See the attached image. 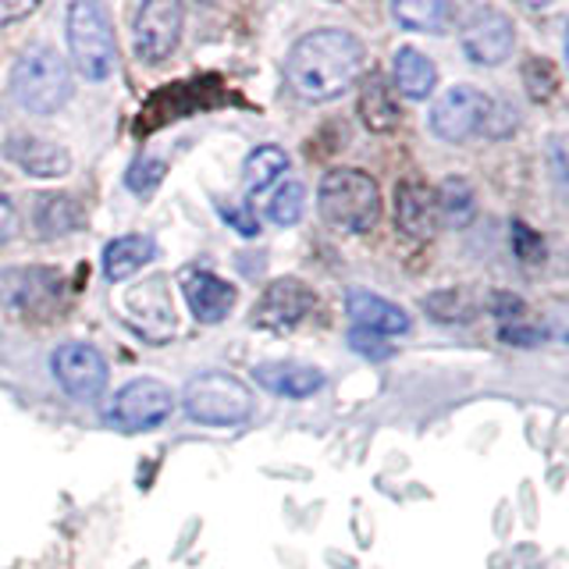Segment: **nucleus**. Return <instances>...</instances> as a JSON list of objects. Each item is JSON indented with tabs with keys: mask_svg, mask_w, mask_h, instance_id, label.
Returning a JSON list of instances; mask_svg holds the SVG:
<instances>
[{
	"mask_svg": "<svg viewBox=\"0 0 569 569\" xmlns=\"http://www.w3.org/2000/svg\"><path fill=\"white\" fill-rule=\"evenodd\" d=\"M459 47L462 53L480 64V68H498L512 58L516 47V26L506 11L498 8H477L459 29Z\"/></svg>",
	"mask_w": 569,
	"mask_h": 569,
	"instance_id": "1a4fd4ad",
	"label": "nucleus"
},
{
	"mask_svg": "<svg viewBox=\"0 0 569 569\" xmlns=\"http://www.w3.org/2000/svg\"><path fill=\"white\" fill-rule=\"evenodd\" d=\"M435 203H438V224H449V228H467L477 213V192L467 178H445L435 192Z\"/></svg>",
	"mask_w": 569,
	"mask_h": 569,
	"instance_id": "412c9836",
	"label": "nucleus"
},
{
	"mask_svg": "<svg viewBox=\"0 0 569 569\" xmlns=\"http://www.w3.org/2000/svg\"><path fill=\"white\" fill-rule=\"evenodd\" d=\"M253 381L281 399H313L320 388L328 385V373L310 363H296V360H274V363H260L253 367Z\"/></svg>",
	"mask_w": 569,
	"mask_h": 569,
	"instance_id": "ddd939ff",
	"label": "nucleus"
},
{
	"mask_svg": "<svg viewBox=\"0 0 569 569\" xmlns=\"http://www.w3.org/2000/svg\"><path fill=\"white\" fill-rule=\"evenodd\" d=\"M50 373L64 388V396L76 402H97L111 381V367H107L103 352L89 342H64L53 349Z\"/></svg>",
	"mask_w": 569,
	"mask_h": 569,
	"instance_id": "6e6552de",
	"label": "nucleus"
},
{
	"mask_svg": "<svg viewBox=\"0 0 569 569\" xmlns=\"http://www.w3.org/2000/svg\"><path fill=\"white\" fill-rule=\"evenodd\" d=\"M523 82H527V93H530V100L545 103L551 93H556L559 76H556V68H551L545 58H530V61H527V68H523Z\"/></svg>",
	"mask_w": 569,
	"mask_h": 569,
	"instance_id": "a878e982",
	"label": "nucleus"
},
{
	"mask_svg": "<svg viewBox=\"0 0 569 569\" xmlns=\"http://www.w3.org/2000/svg\"><path fill=\"white\" fill-rule=\"evenodd\" d=\"M360 118L370 132H391L399 124V103L391 97V86L385 82V76L378 71H370L363 79V89H360Z\"/></svg>",
	"mask_w": 569,
	"mask_h": 569,
	"instance_id": "aec40b11",
	"label": "nucleus"
},
{
	"mask_svg": "<svg viewBox=\"0 0 569 569\" xmlns=\"http://www.w3.org/2000/svg\"><path fill=\"white\" fill-rule=\"evenodd\" d=\"M284 171H289V153H284L281 147H257L253 153L246 157V164H242V189H246V196L267 192L274 182H281Z\"/></svg>",
	"mask_w": 569,
	"mask_h": 569,
	"instance_id": "4be33fe9",
	"label": "nucleus"
},
{
	"mask_svg": "<svg viewBox=\"0 0 569 569\" xmlns=\"http://www.w3.org/2000/svg\"><path fill=\"white\" fill-rule=\"evenodd\" d=\"M157 257V242L150 236H118L103 246V278L111 284L129 281Z\"/></svg>",
	"mask_w": 569,
	"mask_h": 569,
	"instance_id": "6ab92c4d",
	"label": "nucleus"
},
{
	"mask_svg": "<svg viewBox=\"0 0 569 569\" xmlns=\"http://www.w3.org/2000/svg\"><path fill=\"white\" fill-rule=\"evenodd\" d=\"M4 157L32 178H61L71 171V153L61 142H50L40 136H11L4 142Z\"/></svg>",
	"mask_w": 569,
	"mask_h": 569,
	"instance_id": "2eb2a0df",
	"label": "nucleus"
},
{
	"mask_svg": "<svg viewBox=\"0 0 569 569\" xmlns=\"http://www.w3.org/2000/svg\"><path fill=\"white\" fill-rule=\"evenodd\" d=\"M495 100L477 86H449L431 107V132L445 142H467L477 132H488Z\"/></svg>",
	"mask_w": 569,
	"mask_h": 569,
	"instance_id": "0eeeda50",
	"label": "nucleus"
},
{
	"mask_svg": "<svg viewBox=\"0 0 569 569\" xmlns=\"http://www.w3.org/2000/svg\"><path fill=\"white\" fill-rule=\"evenodd\" d=\"M182 26H186V11L174 0H150V4H142L132 22L136 58L147 64L168 61L178 40H182Z\"/></svg>",
	"mask_w": 569,
	"mask_h": 569,
	"instance_id": "9d476101",
	"label": "nucleus"
},
{
	"mask_svg": "<svg viewBox=\"0 0 569 569\" xmlns=\"http://www.w3.org/2000/svg\"><path fill=\"white\" fill-rule=\"evenodd\" d=\"M68 50H71V64L82 79L89 82H103L114 76L118 64V40H114V26L111 14L97 0H76L68 8Z\"/></svg>",
	"mask_w": 569,
	"mask_h": 569,
	"instance_id": "39448f33",
	"label": "nucleus"
},
{
	"mask_svg": "<svg viewBox=\"0 0 569 569\" xmlns=\"http://www.w3.org/2000/svg\"><path fill=\"white\" fill-rule=\"evenodd\" d=\"M36 8H40V4H4V0H0V29L11 26V22H22V18H29V14H36Z\"/></svg>",
	"mask_w": 569,
	"mask_h": 569,
	"instance_id": "7c9ffc66",
	"label": "nucleus"
},
{
	"mask_svg": "<svg viewBox=\"0 0 569 569\" xmlns=\"http://www.w3.org/2000/svg\"><path fill=\"white\" fill-rule=\"evenodd\" d=\"M391 89H399L406 100H427L438 89V68L417 47H399L391 61Z\"/></svg>",
	"mask_w": 569,
	"mask_h": 569,
	"instance_id": "a211bd4d",
	"label": "nucleus"
},
{
	"mask_svg": "<svg viewBox=\"0 0 569 569\" xmlns=\"http://www.w3.org/2000/svg\"><path fill=\"white\" fill-rule=\"evenodd\" d=\"M71 64L50 43H29L11 68V97L29 114H58L71 100Z\"/></svg>",
	"mask_w": 569,
	"mask_h": 569,
	"instance_id": "f03ea898",
	"label": "nucleus"
},
{
	"mask_svg": "<svg viewBox=\"0 0 569 569\" xmlns=\"http://www.w3.org/2000/svg\"><path fill=\"white\" fill-rule=\"evenodd\" d=\"M509 239H512L516 257H520L523 263H541L545 260V239L538 236V231H530L523 221H512Z\"/></svg>",
	"mask_w": 569,
	"mask_h": 569,
	"instance_id": "bb28decb",
	"label": "nucleus"
},
{
	"mask_svg": "<svg viewBox=\"0 0 569 569\" xmlns=\"http://www.w3.org/2000/svg\"><path fill=\"white\" fill-rule=\"evenodd\" d=\"M363 58L367 50L360 36H352L349 29H313L292 43L289 58H284V82L299 100L328 103L356 86V79L363 76Z\"/></svg>",
	"mask_w": 569,
	"mask_h": 569,
	"instance_id": "f257e3e1",
	"label": "nucleus"
},
{
	"mask_svg": "<svg viewBox=\"0 0 569 569\" xmlns=\"http://www.w3.org/2000/svg\"><path fill=\"white\" fill-rule=\"evenodd\" d=\"M18 228H22V221H18V207L8 200V192L0 189V246H8L18 236Z\"/></svg>",
	"mask_w": 569,
	"mask_h": 569,
	"instance_id": "c756f323",
	"label": "nucleus"
},
{
	"mask_svg": "<svg viewBox=\"0 0 569 569\" xmlns=\"http://www.w3.org/2000/svg\"><path fill=\"white\" fill-rule=\"evenodd\" d=\"M317 210L331 228L363 236L381 221V189L360 168H331L317 186Z\"/></svg>",
	"mask_w": 569,
	"mask_h": 569,
	"instance_id": "7ed1b4c3",
	"label": "nucleus"
},
{
	"mask_svg": "<svg viewBox=\"0 0 569 569\" xmlns=\"http://www.w3.org/2000/svg\"><path fill=\"white\" fill-rule=\"evenodd\" d=\"M317 307V296L299 278H278L267 284L253 310V325L267 331H292L307 320Z\"/></svg>",
	"mask_w": 569,
	"mask_h": 569,
	"instance_id": "9b49d317",
	"label": "nucleus"
},
{
	"mask_svg": "<svg viewBox=\"0 0 569 569\" xmlns=\"http://www.w3.org/2000/svg\"><path fill=\"white\" fill-rule=\"evenodd\" d=\"M346 313L352 320V328L373 331V335H381V338L406 335L409 325H413L402 307H396L391 299H385L378 292H367V289H352L346 296Z\"/></svg>",
	"mask_w": 569,
	"mask_h": 569,
	"instance_id": "4468645a",
	"label": "nucleus"
},
{
	"mask_svg": "<svg viewBox=\"0 0 569 569\" xmlns=\"http://www.w3.org/2000/svg\"><path fill=\"white\" fill-rule=\"evenodd\" d=\"M182 296L200 325H221V320L236 310V299H239L231 281L218 278L213 271H196V267L182 274Z\"/></svg>",
	"mask_w": 569,
	"mask_h": 569,
	"instance_id": "f8f14e48",
	"label": "nucleus"
},
{
	"mask_svg": "<svg viewBox=\"0 0 569 569\" xmlns=\"http://www.w3.org/2000/svg\"><path fill=\"white\" fill-rule=\"evenodd\" d=\"M182 409L192 423L203 427H239L253 417L257 399L242 378L228 370H207L189 378L182 388Z\"/></svg>",
	"mask_w": 569,
	"mask_h": 569,
	"instance_id": "20e7f679",
	"label": "nucleus"
},
{
	"mask_svg": "<svg viewBox=\"0 0 569 569\" xmlns=\"http://www.w3.org/2000/svg\"><path fill=\"white\" fill-rule=\"evenodd\" d=\"M164 174H168V164L160 157H139L136 164L129 168V174H124V182H129L132 192L147 196V192H153L160 182H164Z\"/></svg>",
	"mask_w": 569,
	"mask_h": 569,
	"instance_id": "393cba45",
	"label": "nucleus"
},
{
	"mask_svg": "<svg viewBox=\"0 0 569 569\" xmlns=\"http://www.w3.org/2000/svg\"><path fill=\"white\" fill-rule=\"evenodd\" d=\"M221 210V218L239 231V236H249L253 239L257 231H260V218L249 207H218Z\"/></svg>",
	"mask_w": 569,
	"mask_h": 569,
	"instance_id": "c85d7f7f",
	"label": "nucleus"
},
{
	"mask_svg": "<svg viewBox=\"0 0 569 569\" xmlns=\"http://www.w3.org/2000/svg\"><path fill=\"white\" fill-rule=\"evenodd\" d=\"M302 213H307V186L296 182V178H284L274 189L271 203H267V218L278 228H292L302 221Z\"/></svg>",
	"mask_w": 569,
	"mask_h": 569,
	"instance_id": "b1692460",
	"label": "nucleus"
},
{
	"mask_svg": "<svg viewBox=\"0 0 569 569\" xmlns=\"http://www.w3.org/2000/svg\"><path fill=\"white\" fill-rule=\"evenodd\" d=\"M58 284H61L58 274L36 271V267L32 271H0V302H8L18 317H29L50 307Z\"/></svg>",
	"mask_w": 569,
	"mask_h": 569,
	"instance_id": "dca6fc26",
	"label": "nucleus"
},
{
	"mask_svg": "<svg viewBox=\"0 0 569 569\" xmlns=\"http://www.w3.org/2000/svg\"><path fill=\"white\" fill-rule=\"evenodd\" d=\"M396 224L413 239L435 236V228H438L435 189H427L423 182H402L396 189Z\"/></svg>",
	"mask_w": 569,
	"mask_h": 569,
	"instance_id": "f3484780",
	"label": "nucleus"
},
{
	"mask_svg": "<svg viewBox=\"0 0 569 569\" xmlns=\"http://www.w3.org/2000/svg\"><path fill=\"white\" fill-rule=\"evenodd\" d=\"M391 18L413 32H445L452 4H445V0H402V4H391Z\"/></svg>",
	"mask_w": 569,
	"mask_h": 569,
	"instance_id": "5701e85b",
	"label": "nucleus"
},
{
	"mask_svg": "<svg viewBox=\"0 0 569 569\" xmlns=\"http://www.w3.org/2000/svg\"><path fill=\"white\" fill-rule=\"evenodd\" d=\"M174 402H178V396L171 391V385L157 381V378H136L114 391V399L103 409V420L124 435L153 431V427L171 420Z\"/></svg>",
	"mask_w": 569,
	"mask_h": 569,
	"instance_id": "423d86ee",
	"label": "nucleus"
},
{
	"mask_svg": "<svg viewBox=\"0 0 569 569\" xmlns=\"http://www.w3.org/2000/svg\"><path fill=\"white\" fill-rule=\"evenodd\" d=\"M349 346H352V352L367 356V360H388V356L396 352V346H391L388 338L373 335V331H360V328L349 331Z\"/></svg>",
	"mask_w": 569,
	"mask_h": 569,
	"instance_id": "cd10ccee",
	"label": "nucleus"
}]
</instances>
